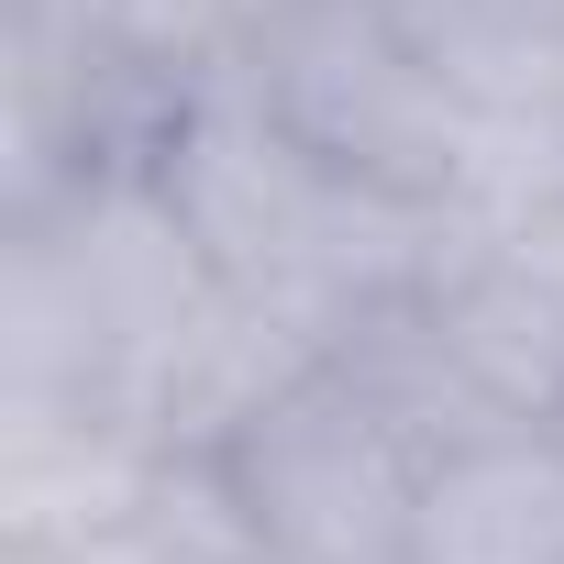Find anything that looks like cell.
Here are the masks:
<instances>
[{
	"label": "cell",
	"mask_w": 564,
	"mask_h": 564,
	"mask_svg": "<svg viewBox=\"0 0 564 564\" xmlns=\"http://www.w3.org/2000/svg\"><path fill=\"white\" fill-rule=\"evenodd\" d=\"M144 155L166 177V199L188 210L199 254L276 322H300L322 344H344L366 311H388L399 289H421L432 254L454 243V210L399 199L355 166H333L300 122H276L232 67L188 78L155 122Z\"/></svg>",
	"instance_id": "1"
},
{
	"label": "cell",
	"mask_w": 564,
	"mask_h": 564,
	"mask_svg": "<svg viewBox=\"0 0 564 564\" xmlns=\"http://www.w3.org/2000/svg\"><path fill=\"white\" fill-rule=\"evenodd\" d=\"M232 78L276 122H300L333 166H355L399 199L465 210L476 155H487V111L388 23V0H300Z\"/></svg>",
	"instance_id": "2"
},
{
	"label": "cell",
	"mask_w": 564,
	"mask_h": 564,
	"mask_svg": "<svg viewBox=\"0 0 564 564\" xmlns=\"http://www.w3.org/2000/svg\"><path fill=\"white\" fill-rule=\"evenodd\" d=\"M265 553H311V564H410V509L432 443L333 355L311 366L276 410H254L221 443Z\"/></svg>",
	"instance_id": "3"
},
{
	"label": "cell",
	"mask_w": 564,
	"mask_h": 564,
	"mask_svg": "<svg viewBox=\"0 0 564 564\" xmlns=\"http://www.w3.org/2000/svg\"><path fill=\"white\" fill-rule=\"evenodd\" d=\"M410 322L476 399V421H564V177L498 210H465Z\"/></svg>",
	"instance_id": "4"
},
{
	"label": "cell",
	"mask_w": 564,
	"mask_h": 564,
	"mask_svg": "<svg viewBox=\"0 0 564 564\" xmlns=\"http://www.w3.org/2000/svg\"><path fill=\"white\" fill-rule=\"evenodd\" d=\"M166 443L100 399H0V542H89L144 520Z\"/></svg>",
	"instance_id": "5"
},
{
	"label": "cell",
	"mask_w": 564,
	"mask_h": 564,
	"mask_svg": "<svg viewBox=\"0 0 564 564\" xmlns=\"http://www.w3.org/2000/svg\"><path fill=\"white\" fill-rule=\"evenodd\" d=\"M410 564H564V421H476L421 465Z\"/></svg>",
	"instance_id": "6"
},
{
	"label": "cell",
	"mask_w": 564,
	"mask_h": 564,
	"mask_svg": "<svg viewBox=\"0 0 564 564\" xmlns=\"http://www.w3.org/2000/svg\"><path fill=\"white\" fill-rule=\"evenodd\" d=\"M388 23L487 122H542V100L564 78V0H388Z\"/></svg>",
	"instance_id": "7"
},
{
	"label": "cell",
	"mask_w": 564,
	"mask_h": 564,
	"mask_svg": "<svg viewBox=\"0 0 564 564\" xmlns=\"http://www.w3.org/2000/svg\"><path fill=\"white\" fill-rule=\"evenodd\" d=\"M289 12H300V0H111V34H122V56L177 100L188 78L243 67Z\"/></svg>",
	"instance_id": "8"
},
{
	"label": "cell",
	"mask_w": 564,
	"mask_h": 564,
	"mask_svg": "<svg viewBox=\"0 0 564 564\" xmlns=\"http://www.w3.org/2000/svg\"><path fill=\"white\" fill-rule=\"evenodd\" d=\"M0 564H188L155 520H122V531H89V542H0Z\"/></svg>",
	"instance_id": "9"
},
{
	"label": "cell",
	"mask_w": 564,
	"mask_h": 564,
	"mask_svg": "<svg viewBox=\"0 0 564 564\" xmlns=\"http://www.w3.org/2000/svg\"><path fill=\"white\" fill-rule=\"evenodd\" d=\"M542 122H553V144H564V78H553V100H542Z\"/></svg>",
	"instance_id": "10"
},
{
	"label": "cell",
	"mask_w": 564,
	"mask_h": 564,
	"mask_svg": "<svg viewBox=\"0 0 564 564\" xmlns=\"http://www.w3.org/2000/svg\"><path fill=\"white\" fill-rule=\"evenodd\" d=\"M254 564H311V553H254Z\"/></svg>",
	"instance_id": "11"
}]
</instances>
